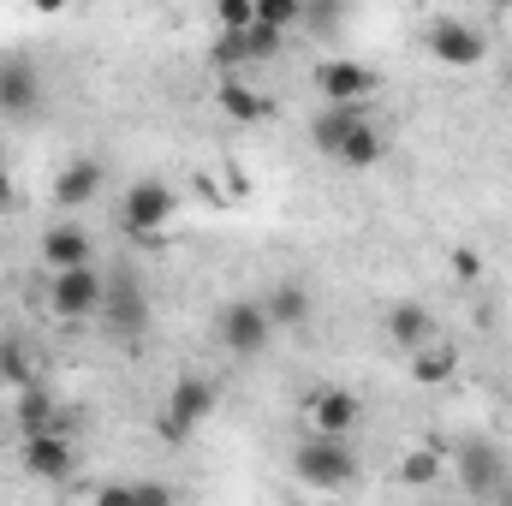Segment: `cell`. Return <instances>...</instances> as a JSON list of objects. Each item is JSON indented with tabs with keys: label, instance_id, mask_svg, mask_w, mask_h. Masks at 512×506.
<instances>
[{
	"label": "cell",
	"instance_id": "obj_3",
	"mask_svg": "<svg viewBox=\"0 0 512 506\" xmlns=\"http://www.w3.org/2000/svg\"><path fill=\"white\" fill-rule=\"evenodd\" d=\"M173 185H161V179H137L126 185V203H120V227H126L137 245H161V233H167V221H173Z\"/></svg>",
	"mask_w": 512,
	"mask_h": 506
},
{
	"label": "cell",
	"instance_id": "obj_23",
	"mask_svg": "<svg viewBox=\"0 0 512 506\" xmlns=\"http://www.w3.org/2000/svg\"><path fill=\"white\" fill-rule=\"evenodd\" d=\"M382 155H387L382 131H376V126H358L346 143H340V155H334V161H340V167H376Z\"/></svg>",
	"mask_w": 512,
	"mask_h": 506
},
{
	"label": "cell",
	"instance_id": "obj_21",
	"mask_svg": "<svg viewBox=\"0 0 512 506\" xmlns=\"http://www.w3.org/2000/svg\"><path fill=\"white\" fill-rule=\"evenodd\" d=\"M358 126H370V114H364V108H322V114H316V126H310V137H316V149H322V155H340V143H346Z\"/></svg>",
	"mask_w": 512,
	"mask_h": 506
},
{
	"label": "cell",
	"instance_id": "obj_32",
	"mask_svg": "<svg viewBox=\"0 0 512 506\" xmlns=\"http://www.w3.org/2000/svg\"><path fill=\"white\" fill-rule=\"evenodd\" d=\"M0 203H6V179H0Z\"/></svg>",
	"mask_w": 512,
	"mask_h": 506
},
{
	"label": "cell",
	"instance_id": "obj_13",
	"mask_svg": "<svg viewBox=\"0 0 512 506\" xmlns=\"http://www.w3.org/2000/svg\"><path fill=\"white\" fill-rule=\"evenodd\" d=\"M24 471L42 477V483H72L78 453H72L66 435H36V441H24Z\"/></svg>",
	"mask_w": 512,
	"mask_h": 506
},
{
	"label": "cell",
	"instance_id": "obj_20",
	"mask_svg": "<svg viewBox=\"0 0 512 506\" xmlns=\"http://www.w3.org/2000/svg\"><path fill=\"white\" fill-rule=\"evenodd\" d=\"M411 376L423 381V387H441V381L459 376V346L441 334V340H429L423 352H411Z\"/></svg>",
	"mask_w": 512,
	"mask_h": 506
},
{
	"label": "cell",
	"instance_id": "obj_4",
	"mask_svg": "<svg viewBox=\"0 0 512 506\" xmlns=\"http://www.w3.org/2000/svg\"><path fill=\"white\" fill-rule=\"evenodd\" d=\"M304 423H310V435H322V441H352V429L364 423V405H358L352 387H316V393L304 399Z\"/></svg>",
	"mask_w": 512,
	"mask_h": 506
},
{
	"label": "cell",
	"instance_id": "obj_19",
	"mask_svg": "<svg viewBox=\"0 0 512 506\" xmlns=\"http://www.w3.org/2000/svg\"><path fill=\"white\" fill-rule=\"evenodd\" d=\"M36 96H42L36 66L30 60H0V108L6 114H24V108H36Z\"/></svg>",
	"mask_w": 512,
	"mask_h": 506
},
{
	"label": "cell",
	"instance_id": "obj_2",
	"mask_svg": "<svg viewBox=\"0 0 512 506\" xmlns=\"http://www.w3.org/2000/svg\"><path fill=\"white\" fill-rule=\"evenodd\" d=\"M292 465H298V477H304L310 489H352V483L364 477L352 441H322V435H304L298 453H292Z\"/></svg>",
	"mask_w": 512,
	"mask_h": 506
},
{
	"label": "cell",
	"instance_id": "obj_31",
	"mask_svg": "<svg viewBox=\"0 0 512 506\" xmlns=\"http://www.w3.org/2000/svg\"><path fill=\"white\" fill-rule=\"evenodd\" d=\"M501 506H512V483H507V489H501Z\"/></svg>",
	"mask_w": 512,
	"mask_h": 506
},
{
	"label": "cell",
	"instance_id": "obj_16",
	"mask_svg": "<svg viewBox=\"0 0 512 506\" xmlns=\"http://www.w3.org/2000/svg\"><path fill=\"white\" fill-rule=\"evenodd\" d=\"M387 334H393V346H405V352H423L429 340H441V328H435V316H429L423 304H393Z\"/></svg>",
	"mask_w": 512,
	"mask_h": 506
},
{
	"label": "cell",
	"instance_id": "obj_10",
	"mask_svg": "<svg viewBox=\"0 0 512 506\" xmlns=\"http://www.w3.org/2000/svg\"><path fill=\"white\" fill-rule=\"evenodd\" d=\"M429 54H435L441 66H477V60L489 54V42H483V30L465 24V18H435V24H429Z\"/></svg>",
	"mask_w": 512,
	"mask_h": 506
},
{
	"label": "cell",
	"instance_id": "obj_27",
	"mask_svg": "<svg viewBox=\"0 0 512 506\" xmlns=\"http://www.w3.org/2000/svg\"><path fill=\"white\" fill-rule=\"evenodd\" d=\"M340 24H346V12H340V6L304 0V30H322V36H328V30H340Z\"/></svg>",
	"mask_w": 512,
	"mask_h": 506
},
{
	"label": "cell",
	"instance_id": "obj_12",
	"mask_svg": "<svg viewBox=\"0 0 512 506\" xmlns=\"http://www.w3.org/2000/svg\"><path fill=\"white\" fill-rule=\"evenodd\" d=\"M274 54H280V36H274L268 24H251V30H239V36H215V48H209V60H215L221 72H239V66L274 60Z\"/></svg>",
	"mask_w": 512,
	"mask_h": 506
},
{
	"label": "cell",
	"instance_id": "obj_9",
	"mask_svg": "<svg viewBox=\"0 0 512 506\" xmlns=\"http://www.w3.org/2000/svg\"><path fill=\"white\" fill-rule=\"evenodd\" d=\"M102 292H108V280H102L96 268H66V274H54V286H48V310L66 316V322H84V316L102 310Z\"/></svg>",
	"mask_w": 512,
	"mask_h": 506
},
{
	"label": "cell",
	"instance_id": "obj_28",
	"mask_svg": "<svg viewBox=\"0 0 512 506\" xmlns=\"http://www.w3.org/2000/svg\"><path fill=\"white\" fill-rule=\"evenodd\" d=\"M131 506H179L167 483H131Z\"/></svg>",
	"mask_w": 512,
	"mask_h": 506
},
{
	"label": "cell",
	"instance_id": "obj_24",
	"mask_svg": "<svg viewBox=\"0 0 512 506\" xmlns=\"http://www.w3.org/2000/svg\"><path fill=\"white\" fill-rule=\"evenodd\" d=\"M0 381H12L18 393H24V387H42V381H36V358H30L18 340H0Z\"/></svg>",
	"mask_w": 512,
	"mask_h": 506
},
{
	"label": "cell",
	"instance_id": "obj_29",
	"mask_svg": "<svg viewBox=\"0 0 512 506\" xmlns=\"http://www.w3.org/2000/svg\"><path fill=\"white\" fill-rule=\"evenodd\" d=\"M90 506H131V483H108V489H96V501Z\"/></svg>",
	"mask_w": 512,
	"mask_h": 506
},
{
	"label": "cell",
	"instance_id": "obj_18",
	"mask_svg": "<svg viewBox=\"0 0 512 506\" xmlns=\"http://www.w3.org/2000/svg\"><path fill=\"white\" fill-rule=\"evenodd\" d=\"M262 310H268V322H274V328H304L316 304H310V292H304L298 280H280V286H268Z\"/></svg>",
	"mask_w": 512,
	"mask_h": 506
},
{
	"label": "cell",
	"instance_id": "obj_6",
	"mask_svg": "<svg viewBox=\"0 0 512 506\" xmlns=\"http://www.w3.org/2000/svg\"><path fill=\"white\" fill-rule=\"evenodd\" d=\"M215 334H221V346H227L233 358H256V352L268 346L274 322H268V310H262L256 298H233V304L215 316Z\"/></svg>",
	"mask_w": 512,
	"mask_h": 506
},
{
	"label": "cell",
	"instance_id": "obj_26",
	"mask_svg": "<svg viewBox=\"0 0 512 506\" xmlns=\"http://www.w3.org/2000/svg\"><path fill=\"white\" fill-rule=\"evenodd\" d=\"M215 18H221V36H239V30L256 24V0H221Z\"/></svg>",
	"mask_w": 512,
	"mask_h": 506
},
{
	"label": "cell",
	"instance_id": "obj_33",
	"mask_svg": "<svg viewBox=\"0 0 512 506\" xmlns=\"http://www.w3.org/2000/svg\"><path fill=\"white\" fill-rule=\"evenodd\" d=\"M507 24H512V12H507Z\"/></svg>",
	"mask_w": 512,
	"mask_h": 506
},
{
	"label": "cell",
	"instance_id": "obj_15",
	"mask_svg": "<svg viewBox=\"0 0 512 506\" xmlns=\"http://www.w3.org/2000/svg\"><path fill=\"white\" fill-rule=\"evenodd\" d=\"M393 477H399L405 489H429V483H441V477H447V447L429 441V447L399 453V459H393Z\"/></svg>",
	"mask_w": 512,
	"mask_h": 506
},
{
	"label": "cell",
	"instance_id": "obj_7",
	"mask_svg": "<svg viewBox=\"0 0 512 506\" xmlns=\"http://www.w3.org/2000/svg\"><path fill=\"white\" fill-rule=\"evenodd\" d=\"M316 90H322L328 108H364L370 90H376V72L364 60H352V54H334V60L316 66Z\"/></svg>",
	"mask_w": 512,
	"mask_h": 506
},
{
	"label": "cell",
	"instance_id": "obj_30",
	"mask_svg": "<svg viewBox=\"0 0 512 506\" xmlns=\"http://www.w3.org/2000/svg\"><path fill=\"white\" fill-rule=\"evenodd\" d=\"M453 274H459V280H477V256H471V251H453Z\"/></svg>",
	"mask_w": 512,
	"mask_h": 506
},
{
	"label": "cell",
	"instance_id": "obj_8",
	"mask_svg": "<svg viewBox=\"0 0 512 506\" xmlns=\"http://www.w3.org/2000/svg\"><path fill=\"white\" fill-rule=\"evenodd\" d=\"M102 322H108V334H120V340H143V328H149V298H143V286H137V274H114L108 280V292H102Z\"/></svg>",
	"mask_w": 512,
	"mask_h": 506
},
{
	"label": "cell",
	"instance_id": "obj_25",
	"mask_svg": "<svg viewBox=\"0 0 512 506\" xmlns=\"http://www.w3.org/2000/svg\"><path fill=\"white\" fill-rule=\"evenodd\" d=\"M256 24H268L274 36H286L292 24H304V0H256Z\"/></svg>",
	"mask_w": 512,
	"mask_h": 506
},
{
	"label": "cell",
	"instance_id": "obj_1",
	"mask_svg": "<svg viewBox=\"0 0 512 506\" xmlns=\"http://www.w3.org/2000/svg\"><path fill=\"white\" fill-rule=\"evenodd\" d=\"M215 405H221V387L209 376H179L167 387V405H161V417H155V429H161V441H191V429L197 423H209L215 417Z\"/></svg>",
	"mask_w": 512,
	"mask_h": 506
},
{
	"label": "cell",
	"instance_id": "obj_11",
	"mask_svg": "<svg viewBox=\"0 0 512 506\" xmlns=\"http://www.w3.org/2000/svg\"><path fill=\"white\" fill-rule=\"evenodd\" d=\"M12 423H18V435H24V441H36V435H66V441H72V411H60L48 387H24V393H18Z\"/></svg>",
	"mask_w": 512,
	"mask_h": 506
},
{
	"label": "cell",
	"instance_id": "obj_5",
	"mask_svg": "<svg viewBox=\"0 0 512 506\" xmlns=\"http://www.w3.org/2000/svg\"><path fill=\"white\" fill-rule=\"evenodd\" d=\"M447 465H453V477H459L465 495H501L507 489V459H501L495 441H459L447 453Z\"/></svg>",
	"mask_w": 512,
	"mask_h": 506
},
{
	"label": "cell",
	"instance_id": "obj_22",
	"mask_svg": "<svg viewBox=\"0 0 512 506\" xmlns=\"http://www.w3.org/2000/svg\"><path fill=\"white\" fill-rule=\"evenodd\" d=\"M42 256H48L54 274H66V268H90V233H84V227H54V233L42 239Z\"/></svg>",
	"mask_w": 512,
	"mask_h": 506
},
{
	"label": "cell",
	"instance_id": "obj_14",
	"mask_svg": "<svg viewBox=\"0 0 512 506\" xmlns=\"http://www.w3.org/2000/svg\"><path fill=\"white\" fill-rule=\"evenodd\" d=\"M215 108H221L233 126H262V120L274 114V102H268L256 84H245V78H221V90H215Z\"/></svg>",
	"mask_w": 512,
	"mask_h": 506
},
{
	"label": "cell",
	"instance_id": "obj_17",
	"mask_svg": "<svg viewBox=\"0 0 512 506\" xmlns=\"http://www.w3.org/2000/svg\"><path fill=\"white\" fill-rule=\"evenodd\" d=\"M96 191H102V161H72V167H60V179H54V203H60V209H84Z\"/></svg>",
	"mask_w": 512,
	"mask_h": 506
}]
</instances>
